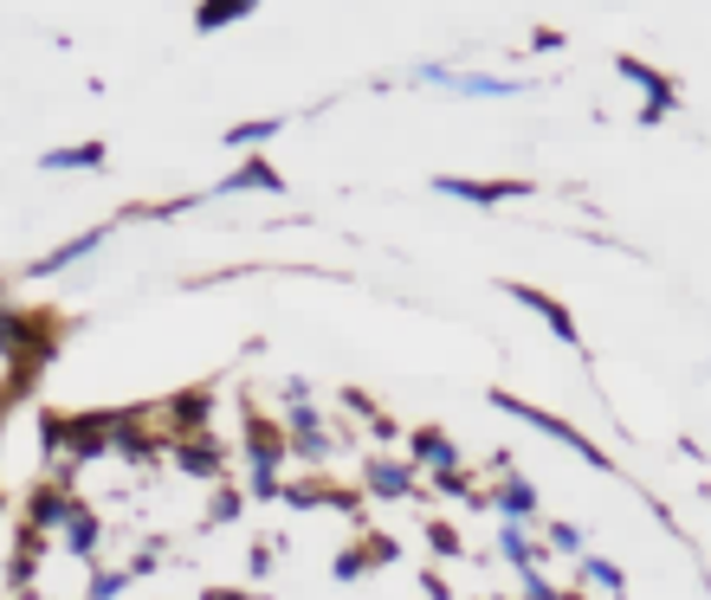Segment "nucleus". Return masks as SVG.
Wrapping results in <instances>:
<instances>
[{
  "mask_svg": "<svg viewBox=\"0 0 711 600\" xmlns=\"http://www.w3.org/2000/svg\"><path fill=\"white\" fill-rule=\"evenodd\" d=\"M498 510H504V523H531V517H537V491H531V484H504Z\"/></svg>",
  "mask_w": 711,
  "mask_h": 600,
  "instance_id": "0eeeda50",
  "label": "nucleus"
},
{
  "mask_svg": "<svg viewBox=\"0 0 711 600\" xmlns=\"http://www.w3.org/2000/svg\"><path fill=\"white\" fill-rule=\"evenodd\" d=\"M433 188H440V195L473 200V207H492V200H504V195H524V181H459V175H440Z\"/></svg>",
  "mask_w": 711,
  "mask_h": 600,
  "instance_id": "f03ea898",
  "label": "nucleus"
},
{
  "mask_svg": "<svg viewBox=\"0 0 711 600\" xmlns=\"http://www.w3.org/2000/svg\"><path fill=\"white\" fill-rule=\"evenodd\" d=\"M582 575H588V581H602V588H621V575H615L608 562H582Z\"/></svg>",
  "mask_w": 711,
  "mask_h": 600,
  "instance_id": "4468645a",
  "label": "nucleus"
},
{
  "mask_svg": "<svg viewBox=\"0 0 711 600\" xmlns=\"http://www.w3.org/2000/svg\"><path fill=\"white\" fill-rule=\"evenodd\" d=\"M240 188H266V195H272V188H279V175H272L266 162H246V168H240V175H233L220 195H240Z\"/></svg>",
  "mask_w": 711,
  "mask_h": 600,
  "instance_id": "1a4fd4ad",
  "label": "nucleus"
},
{
  "mask_svg": "<svg viewBox=\"0 0 711 600\" xmlns=\"http://www.w3.org/2000/svg\"><path fill=\"white\" fill-rule=\"evenodd\" d=\"M375 491H408V471H401V466H375Z\"/></svg>",
  "mask_w": 711,
  "mask_h": 600,
  "instance_id": "ddd939ff",
  "label": "nucleus"
},
{
  "mask_svg": "<svg viewBox=\"0 0 711 600\" xmlns=\"http://www.w3.org/2000/svg\"><path fill=\"white\" fill-rule=\"evenodd\" d=\"M279 130H284L279 117H259V123H233V130H226V142H233V149H240V142H272Z\"/></svg>",
  "mask_w": 711,
  "mask_h": 600,
  "instance_id": "9b49d317",
  "label": "nucleus"
},
{
  "mask_svg": "<svg viewBox=\"0 0 711 600\" xmlns=\"http://www.w3.org/2000/svg\"><path fill=\"white\" fill-rule=\"evenodd\" d=\"M66 542L78 555H91L97 549V517H84V510H66Z\"/></svg>",
  "mask_w": 711,
  "mask_h": 600,
  "instance_id": "6e6552de",
  "label": "nucleus"
},
{
  "mask_svg": "<svg viewBox=\"0 0 711 600\" xmlns=\"http://www.w3.org/2000/svg\"><path fill=\"white\" fill-rule=\"evenodd\" d=\"M97 246H104V226H97V233H84V239H66L53 259H39V266H33V278H53V271L78 266V259H84V252H97Z\"/></svg>",
  "mask_w": 711,
  "mask_h": 600,
  "instance_id": "7ed1b4c3",
  "label": "nucleus"
},
{
  "mask_svg": "<svg viewBox=\"0 0 711 600\" xmlns=\"http://www.w3.org/2000/svg\"><path fill=\"white\" fill-rule=\"evenodd\" d=\"M498 549H504V562H511V568H537V562H531V542L517 536V523H504V530H498Z\"/></svg>",
  "mask_w": 711,
  "mask_h": 600,
  "instance_id": "9d476101",
  "label": "nucleus"
},
{
  "mask_svg": "<svg viewBox=\"0 0 711 600\" xmlns=\"http://www.w3.org/2000/svg\"><path fill=\"white\" fill-rule=\"evenodd\" d=\"M550 542H557V549H575V542H582V536L569 530V523H550Z\"/></svg>",
  "mask_w": 711,
  "mask_h": 600,
  "instance_id": "dca6fc26",
  "label": "nucleus"
},
{
  "mask_svg": "<svg viewBox=\"0 0 711 600\" xmlns=\"http://www.w3.org/2000/svg\"><path fill=\"white\" fill-rule=\"evenodd\" d=\"M130 575H137V562H130L124 575H97V581H91V600H117V588H124Z\"/></svg>",
  "mask_w": 711,
  "mask_h": 600,
  "instance_id": "f8f14e48",
  "label": "nucleus"
},
{
  "mask_svg": "<svg viewBox=\"0 0 711 600\" xmlns=\"http://www.w3.org/2000/svg\"><path fill=\"white\" fill-rule=\"evenodd\" d=\"M524 575H531V581H524V600H557L550 595V581H537V568H524Z\"/></svg>",
  "mask_w": 711,
  "mask_h": 600,
  "instance_id": "2eb2a0df",
  "label": "nucleus"
},
{
  "mask_svg": "<svg viewBox=\"0 0 711 600\" xmlns=\"http://www.w3.org/2000/svg\"><path fill=\"white\" fill-rule=\"evenodd\" d=\"M104 162V142H71V149H53V155H39V168H97Z\"/></svg>",
  "mask_w": 711,
  "mask_h": 600,
  "instance_id": "39448f33",
  "label": "nucleus"
},
{
  "mask_svg": "<svg viewBox=\"0 0 711 600\" xmlns=\"http://www.w3.org/2000/svg\"><path fill=\"white\" fill-rule=\"evenodd\" d=\"M253 7H259V0H201L195 20H201V33H220L226 20H240V13H253Z\"/></svg>",
  "mask_w": 711,
  "mask_h": 600,
  "instance_id": "423d86ee",
  "label": "nucleus"
},
{
  "mask_svg": "<svg viewBox=\"0 0 711 600\" xmlns=\"http://www.w3.org/2000/svg\"><path fill=\"white\" fill-rule=\"evenodd\" d=\"M621 78H634L640 91L653 97V110H673V78H660V71H646L640 59H621Z\"/></svg>",
  "mask_w": 711,
  "mask_h": 600,
  "instance_id": "20e7f679",
  "label": "nucleus"
},
{
  "mask_svg": "<svg viewBox=\"0 0 711 600\" xmlns=\"http://www.w3.org/2000/svg\"><path fill=\"white\" fill-rule=\"evenodd\" d=\"M415 78H421V84H440V91H453V97H517V91H524L517 78H486V71H446V66H421Z\"/></svg>",
  "mask_w": 711,
  "mask_h": 600,
  "instance_id": "f257e3e1",
  "label": "nucleus"
}]
</instances>
